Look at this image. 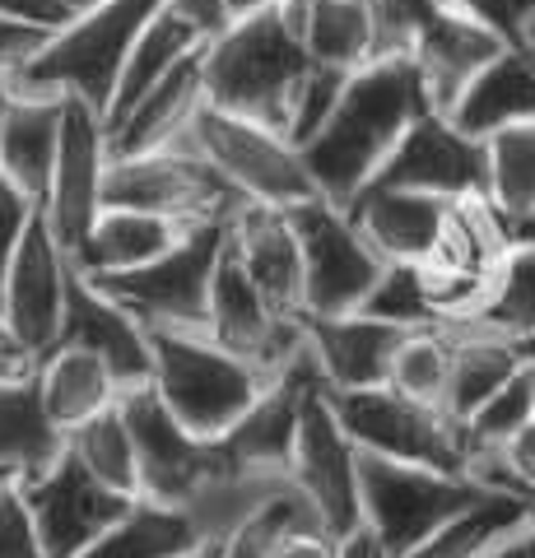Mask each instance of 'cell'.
<instances>
[{
  "instance_id": "6da1fadb",
  "label": "cell",
  "mask_w": 535,
  "mask_h": 558,
  "mask_svg": "<svg viewBox=\"0 0 535 558\" xmlns=\"http://www.w3.org/2000/svg\"><path fill=\"white\" fill-rule=\"evenodd\" d=\"M424 112L434 108H428L424 80L410 57H377L368 65H358L344 80L331 117L299 149L321 201L350 205L373 182V172L396 149V140L410 131V121Z\"/></svg>"
},
{
  "instance_id": "7a4b0ae2",
  "label": "cell",
  "mask_w": 535,
  "mask_h": 558,
  "mask_svg": "<svg viewBox=\"0 0 535 558\" xmlns=\"http://www.w3.org/2000/svg\"><path fill=\"white\" fill-rule=\"evenodd\" d=\"M307 51L299 33V0L280 10H256L229 20L200 47V89L219 112L247 117L266 131L289 126L293 94L307 75Z\"/></svg>"
},
{
  "instance_id": "3957f363",
  "label": "cell",
  "mask_w": 535,
  "mask_h": 558,
  "mask_svg": "<svg viewBox=\"0 0 535 558\" xmlns=\"http://www.w3.org/2000/svg\"><path fill=\"white\" fill-rule=\"evenodd\" d=\"M159 10L163 0H98V5L71 14L38 57L10 80V89L38 98H80L102 117L135 33Z\"/></svg>"
},
{
  "instance_id": "277c9868",
  "label": "cell",
  "mask_w": 535,
  "mask_h": 558,
  "mask_svg": "<svg viewBox=\"0 0 535 558\" xmlns=\"http://www.w3.org/2000/svg\"><path fill=\"white\" fill-rule=\"evenodd\" d=\"M149 359L154 396L196 438L229 433L270 381L252 363L219 349L205 330H149Z\"/></svg>"
},
{
  "instance_id": "5b68a950",
  "label": "cell",
  "mask_w": 535,
  "mask_h": 558,
  "mask_svg": "<svg viewBox=\"0 0 535 558\" xmlns=\"http://www.w3.org/2000/svg\"><path fill=\"white\" fill-rule=\"evenodd\" d=\"M485 494H494V488L471 475H442L428 465H405L358 451V526L373 531L387 558L410 554L424 535H434L457 512L475 508Z\"/></svg>"
},
{
  "instance_id": "8992f818",
  "label": "cell",
  "mask_w": 535,
  "mask_h": 558,
  "mask_svg": "<svg viewBox=\"0 0 535 558\" xmlns=\"http://www.w3.org/2000/svg\"><path fill=\"white\" fill-rule=\"evenodd\" d=\"M178 145L200 154V159L252 205L293 209V205L321 196L313 172L303 168V154L293 149L280 131H266L247 117L219 112L210 102L196 108L192 126H186Z\"/></svg>"
},
{
  "instance_id": "52a82bcc",
  "label": "cell",
  "mask_w": 535,
  "mask_h": 558,
  "mask_svg": "<svg viewBox=\"0 0 535 558\" xmlns=\"http://www.w3.org/2000/svg\"><path fill=\"white\" fill-rule=\"evenodd\" d=\"M229 238V223H192L163 256L126 275H84L112 303H122L145 330H205L215 260Z\"/></svg>"
},
{
  "instance_id": "ba28073f",
  "label": "cell",
  "mask_w": 535,
  "mask_h": 558,
  "mask_svg": "<svg viewBox=\"0 0 535 558\" xmlns=\"http://www.w3.org/2000/svg\"><path fill=\"white\" fill-rule=\"evenodd\" d=\"M326 405L340 418L344 438L358 451L387 461H405V465H428L442 475H471L465 470V442H461V424H452L442 410L420 405L391 387H358V391H336L321 387Z\"/></svg>"
},
{
  "instance_id": "9c48e42d",
  "label": "cell",
  "mask_w": 535,
  "mask_h": 558,
  "mask_svg": "<svg viewBox=\"0 0 535 558\" xmlns=\"http://www.w3.org/2000/svg\"><path fill=\"white\" fill-rule=\"evenodd\" d=\"M102 205L145 209L172 223H233L252 201L219 178V172L186 145L135 154V159H108L102 172Z\"/></svg>"
},
{
  "instance_id": "30bf717a",
  "label": "cell",
  "mask_w": 535,
  "mask_h": 558,
  "mask_svg": "<svg viewBox=\"0 0 535 558\" xmlns=\"http://www.w3.org/2000/svg\"><path fill=\"white\" fill-rule=\"evenodd\" d=\"M284 219L303 256V317L358 312V303L368 299V289L377 284L387 260L368 247L364 233L354 229L340 205L321 196L284 209Z\"/></svg>"
},
{
  "instance_id": "8fae6325",
  "label": "cell",
  "mask_w": 535,
  "mask_h": 558,
  "mask_svg": "<svg viewBox=\"0 0 535 558\" xmlns=\"http://www.w3.org/2000/svg\"><path fill=\"white\" fill-rule=\"evenodd\" d=\"M368 186L420 191V196H438V201H485L489 196L485 140L461 135L442 112H424L396 140V149L373 172Z\"/></svg>"
},
{
  "instance_id": "7c38bea8",
  "label": "cell",
  "mask_w": 535,
  "mask_h": 558,
  "mask_svg": "<svg viewBox=\"0 0 535 558\" xmlns=\"http://www.w3.org/2000/svg\"><path fill=\"white\" fill-rule=\"evenodd\" d=\"M102 172H108V131L102 117L80 98H61V140L57 163L42 196V219L65 256L80 252L84 233L94 229L102 209Z\"/></svg>"
},
{
  "instance_id": "4fadbf2b",
  "label": "cell",
  "mask_w": 535,
  "mask_h": 558,
  "mask_svg": "<svg viewBox=\"0 0 535 558\" xmlns=\"http://www.w3.org/2000/svg\"><path fill=\"white\" fill-rule=\"evenodd\" d=\"M289 484L313 502V512L326 521L331 535L358 531V447L344 438L340 418L326 405L321 381L307 387L293 433Z\"/></svg>"
},
{
  "instance_id": "5bb4252c",
  "label": "cell",
  "mask_w": 535,
  "mask_h": 558,
  "mask_svg": "<svg viewBox=\"0 0 535 558\" xmlns=\"http://www.w3.org/2000/svg\"><path fill=\"white\" fill-rule=\"evenodd\" d=\"M205 336L219 349H229L243 363H252L256 373H284L289 359L303 349V322H284L275 312L256 284L243 275L238 256L223 238V252L215 260V279H210V307H205Z\"/></svg>"
},
{
  "instance_id": "9a60e30c",
  "label": "cell",
  "mask_w": 535,
  "mask_h": 558,
  "mask_svg": "<svg viewBox=\"0 0 535 558\" xmlns=\"http://www.w3.org/2000/svg\"><path fill=\"white\" fill-rule=\"evenodd\" d=\"M65 279H71V256L57 247L42 209H33L28 229L5 270V284H0V322H5L10 340L20 344V354L28 363H38L57 344Z\"/></svg>"
},
{
  "instance_id": "2e32d148",
  "label": "cell",
  "mask_w": 535,
  "mask_h": 558,
  "mask_svg": "<svg viewBox=\"0 0 535 558\" xmlns=\"http://www.w3.org/2000/svg\"><path fill=\"white\" fill-rule=\"evenodd\" d=\"M14 484H20V494L33 512V526H38L47 558H80L135 502L126 494H112L108 484H98L71 451H61L42 475L14 480Z\"/></svg>"
},
{
  "instance_id": "e0dca14e",
  "label": "cell",
  "mask_w": 535,
  "mask_h": 558,
  "mask_svg": "<svg viewBox=\"0 0 535 558\" xmlns=\"http://www.w3.org/2000/svg\"><path fill=\"white\" fill-rule=\"evenodd\" d=\"M51 349H84L108 363V373L122 381V391L149 387L154 359H149V330L131 317L122 303H112L98 284H89L75 266L65 279V307H61V330Z\"/></svg>"
},
{
  "instance_id": "ac0fdd59",
  "label": "cell",
  "mask_w": 535,
  "mask_h": 558,
  "mask_svg": "<svg viewBox=\"0 0 535 558\" xmlns=\"http://www.w3.org/2000/svg\"><path fill=\"white\" fill-rule=\"evenodd\" d=\"M321 373L307 344L289 359L284 373H275L266 381V391L252 400L247 414L238 418L229 433H219L223 451L252 470V475H284L289 480V457H293V433H299V410H303V396L307 387H317Z\"/></svg>"
},
{
  "instance_id": "d6986e66",
  "label": "cell",
  "mask_w": 535,
  "mask_h": 558,
  "mask_svg": "<svg viewBox=\"0 0 535 558\" xmlns=\"http://www.w3.org/2000/svg\"><path fill=\"white\" fill-rule=\"evenodd\" d=\"M410 330L344 312V317H303V344L313 354L321 387L358 391V387H387L391 359Z\"/></svg>"
},
{
  "instance_id": "ffe728a7",
  "label": "cell",
  "mask_w": 535,
  "mask_h": 558,
  "mask_svg": "<svg viewBox=\"0 0 535 558\" xmlns=\"http://www.w3.org/2000/svg\"><path fill=\"white\" fill-rule=\"evenodd\" d=\"M229 247L238 256L243 275L256 284V293L280 312L284 322H303V256L284 209L247 205L229 223Z\"/></svg>"
},
{
  "instance_id": "44dd1931",
  "label": "cell",
  "mask_w": 535,
  "mask_h": 558,
  "mask_svg": "<svg viewBox=\"0 0 535 558\" xmlns=\"http://www.w3.org/2000/svg\"><path fill=\"white\" fill-rule=\"evenodd\" d=\"M200 47L192 51V57H182L178 65H172L149 94L135 98L122 117L102 126V131H108V159H135V154L172 149L186 135L196 108L205 102V89H200Z\"/></svg>"
},
{
  "instance_id": "7402d4cb",
  "label": "cell",
  "mask_w": 535,
  "mask_h": 558,
  "mask_svg": "<svg viewBox=\"0 0 535 558\" xmlns=\"http://www.w3.org/2000/svg\"><path fill=\"white\" fill-rule=\"evenodd\" d=\"M350 223L364 242L391 266V260H405V266H424L434 256V242L442 233V219L452 201L438 196H420V191H382V186H364L350 205H340Z\"/></svg>"
},
{
  "instance_id": "603a6c76",
  "label": "cell",
  "mask_w": 535,
  "mask_h": 558,
  "mask_svg": "<svg viewBox=\"0 0 535 558\" xmlns=\"http://www.w3.org/2000/svg\"><path fill=\"white\" fill-rule=\"evenodd\" d=\"M447 121L471 140H489L494 131L535 121V51L531 47H503L461 89Z\"/></svg>"
},
{
  "instance_id": "cb8c5ba5",
  "label": "cell",
  "mask_w": 535,
  "mask_h": 558,
  "mask_svg": "<svg viewBox=\"0 0 535 558\" xmlns=\"http://www.w3.org/2000/svg\"><path fill=\"white\" fill-rule=\"evenodd\" d=\"M65 451V433L51 424L38 396L33 363L0 377V475L33 480Z\"/></svg>"
},
{
  "instance_id": "d4e9b609",
  "label": "cell",
  "mask_w": 535,
  "mask_h": 558,
  "mask_svg": "<svg viewBox=\"0 0 535 558\" xmlns=\"http://www.w3.org/2000/svg\"><path fill=\"white\" fill-rule=\"evenodd\" d=\"M61 140V98L14 94L5 121H0V178L24 191L33 205H42L51 163Z\"/></svg>"
},
{
  "instance_id": "484cf974",
  "label": "cell",
  "mask_w": 535,
  "mask_h": 558,
  "mask_svg": "<svg viewBox=\"0 0 535 558\" xmlns=\"http://www.w3.org/2000/svg\"><path fill=\"white\" fill-rule=\"evenodd\" d=\"M186 233V223H172L159 215H145V209H112L102 205L94 229L84 233L80 252L71 256V266L80 275H126L149 266L154 256H163L172 242Z\"/></svg>"
},
{
  "instance_id": "4316f807",
  "label": "cell",
  "mask_w": 535,
  "mask_h": 558,
  "mask_svg": "<svg viewBox=\"0 0 535 558\" xmlns=\"http://www.w3.org/2000/svg\"><path fill=\"white\" fill-rule=\"evenodd\" d=\"M33 377H38V396H42L47 418L61 433L89 424L94 414L112 410L117 400H122V381L108 373V363L84 354V349H47V354L33 363Z\"/></svg>"
},
{
  "instance_id": "83f0119b",
  "label": "cell",
  "mask_w": 535,
  "mask_h": 558,
  "mask_svg": "<svg viewBox=\"0 0 535 558\" xmlns=\"http://www.w3.org/2000/svg\"><path fill=\"white\" fill-rule=\"evenodd\" d=\"M531 349H535V340H503V336H489V330L461 326L442 414L452 418V424H465V418L485 405V400L503 387L508 377L522 373V363L531 359Z\"/></svg>"
},
{
  "instance_id": "f1b7e54d",
  "label": "cell",
  "mask_w": 535,
  "mask_h": 558,
  "mask_svg": "<svg viewBox=\"0 0 535 558\" xmlns=\"http://www.w3.org/2000/svg\"><path fill=\"white\" fill-rule=\"evenodd\" d=\"M205 539L210 535H205V526L192 512L135 498L80 558H182L196 545H205Z\"/></svg>"
},
{
  "instance_id": "f546056e",
  "label": "cell",
  "mask_w": 535,
  "mask_h": 558,
  "mask_svg": "<svg viewBox=\"0 0 535 558\" xmlns=\"http://www.w3.org/2000/svg\"><path fill=\"white\" fill-rule=\"evenodd\" d=\"M465 326L503 340H535V247H503Z\"/></svg>"
},
{
  "instance_id": "4dcf8cb0",
  "label": "cell",
  "mask_w": 535,
  "mask_h": 558,
  "mask_svg": "<svg viewBox=\"0 0 535 558\" xmlns=\"http://www.w3.org/2000/svg\"><path fill=\"white\" fill-rule=\"evenodd\" d=\"M200 43H205L200 33L186 24L182 14H172V10L163 5L141 33H135V43H131V51H126V65H122V75H117L112 102H108V112H102V126L122 117L141 94H149L154 84H159L182 57H192Z\"/></svg>"
},
{
  "instance_id": "1f68e13d",
  "label": "cell",
  "mask_w": 535,
  "mask_h": 558,
  "mask_svg": "<svg viewBox=\"0 0 535 558\" xmlns=\"http://www.w3.org/2000/svg\"><path fill=\"white\" fill-rule=\"evenodd\" d=\"M299 33L313 65L354 75L373 61L368 0H299Z\"/></svg>"
},
{
  "instance_id": "d6a6232c",
  "label": "cell",
  "mask_w": 535,
  "mask_h": 558,
  "mask_svg": "<svg viewBox=\"0 0 535 558\" xmlns=\"http://www.w3.org/2000/svg\"><path fill=\"white\" fill-rule=\"evenodd\" d=\"M522 521H526L522 502L494 488V494H485L475 508H465L452 521H442L434 535H424L420 545H414L410 554H401V558H485L498 539H503L508 531H516Z\"/></svg>"
},
{
  "instance_id": "836d02e7",
  "label": "cell",
  "mask_w": 535,
  "mask_h": 558,
  "mask_svg": "<svg viewBox=\"0 0 535 558\" xmlns=\"http://www.w3.org/2000/svg\"><path fill=\"white\" fill-rule=\"evenodd\" d=\"M65 451L89 470L98 484H108L112 494H126V498H141V475H135V442H131V428L122 410H102L94 414L89 424H80L65 433Z\"/></svg>"
},
{
  "instance_id": "e575fe53",
  "label": "cell",
  "mask_w": 535,
  "mask_h": 558,
  "mask_svg": "<svg viewBox=\"0 0 535 558\" xmlns=\"http://www.w3.org/2000/svg\"><path fill=\"white\" fill-rule=\"evenodd\" d=\"M465 326V322H461ZM461 326H438V330H410L391 359V377L387 387L401 391L420 405L442 410L447 400V381H452V359H457V336Z\"/></svg>"
},
{
  "instance_id": "d590c367",
  "label": "cell",
  "mask_w": 535,
  "mask_h": 558,
  "mask_svg": "<svg viewBox=\"0 0 535 558\" xmlns=\"http://www.w3.org/2000/svg\"><path fill=\"white\" fill-rule=\"evenodd\" d=\"M485 159H489L485 205L494 209V219H512L531 209L535 205V121L494 131L485 140Z\"/></svg>"
},
{
  "instance_id": "8d00e7d4",
  "label": "cell",
  "mask_w": 535,
  "mask_h": 558,
  "mask_svg": "<svg viewBox=\"0 0 535 558\" xmlns=\"http://www.w3.org/2000/svg\"><path fill=\"white\" fill-rule=\"evenodd\" d=\"M364 317H377V322H391L401 330H438L447 326L442 312L434 307L424 289V270L420 266H405V260H391L377 275V284L368 289V299L358 303Z\"/></svg>"
},
{
  "instance_id": "74e56055",
  "label": "cell",
  "mask_w": 535,
  "mask_h": 558,
  "mask_svg": "<svg viewBox=\"0 0 535 558\" xmlns=\"http://www.w3.org/2000/svg\"><path fill=\"white\" fill-rule=\"evenodd\" d=\"M522 368H526V363H522ZM526 424H531V391H526V373H516L461 424L465 470H471L475 457H489V451H498L516 428H526Z\"/></svg>"
},
{
  "instance_id": "f35d334b",
  "label": "cell",
  "mask_w": 535,
  "mask_h": 558,
  "mask_svg": "<svg viewBox=\"0 0 535 558\" xmlns=\"http://www.w3.org/2000/svg\"><path fill=\"white\" fill-rule=\"evenodd\" d=\"M471 480H479L485 488H498V494H508V488H535V418L526 428H516L498 451L475 457Z\"/></svg>"
},
{
  "instance_id": "ab89813d",
  "label": "cell",
  "mask_w": 535,
  "mask_h": 558,
  "mask_svg": "<svg viewBox=\"0 0 535 558\" xmlns=\"http://www.w3.org/2000/svg\"><path fill=\"white\" fill-rule=\"evenodd\" d=\"M0 558H47L33 512L14 480H0Z\"/></svg>"
},
{
  "instance_id": "60d3db41",
  "label": "cell",
  "mask_w": 535,
  "mask_h": 558,
  "mask_svg": "<svg viewBox=\"0 0 535 558\" xmlns=\"http://www.w3.org/2000/svg\"><path fill=\"white\" fill-rule=\"evenodd\" d=\"M51 33H57V28L24 24V20H5V14H0V75H5V80L20 75V70L47 47Z\"/></svg>"
},
{
  "instance_id": "b9f144b4",
  "label": "cell",
  "mask_w": 535,
  "mask_h": 558,
  "mask_svg": "<svg viewBox=\"0 0 535 558\" xmlns=\"http://www.w3.org/2000/svg\"><path fill=\"white\" fill-rule=\"evenodd\" d=\"M33 209H38V205H33L24 191H14L5 178H0V284H5V270H10L14 247H20V238L28 229Z\"/></svg>"
},
{
  "instance_id": "7bdbcfd3",
  "label": "cell",
  "mask_w": 535,
  "mask_h": 558,
  "mask_svg": "<svg viewBox=\"0 0 535 558\" xmlns=\"http://www.w3.org/2000/svg\"><path fill=\"white\" fill-rule=\"evenodd\" d=\"M471 14H479L489 28H498L512 47H526V0H457Z\"/></svg>"
},
{
  "instance_id": "ee69618b",
  "label": "cell",
  "mask_w": 535,
  "mask_h": 558,
  "mask_svg": "<svg viewBox=\"0 0 535 558\" xmlns=\"http://www.w3.org/2000/svg\"><path fill=\"white\" fill-rule=\"evenodd\" d=\"M172 14H182L200 38H215L219 28H229V0H163Z\"/></svg>"
},
{
  "instance_id": "f6af8a7d",
  "label": "cell",
  "mask_w": 535,
  "mask_h": 558,
  "mask_svg": "<svg viewBox=\"0 0 535 558\" xmlns=\"http://www.w3.org/2000/svg\"><path fill=\"white\" fill-rule=\"evenodd\" d=\"M336 558H387V549L377 545L368 526H358V531H350V535H340Z\"/></svg>"
},
{
  "instance_id": "bcb514c9",
  "label": "cell",
  "mask_w": 535,
  "mask_h": 558,
  "mask_svg": "<svg viewBox=\"0 0 535 558\" xmlns=\"http://www.w3.org/2000/svg\"><path fill=\"white\" fill-rule=\"evenodd\" d=\"M498 229H503L508 247H535V205L522 209V215H512V219H498Z\"/></svg>"
},
{
  "instance_id": "7dc6e473",
  "label": "cell",
  "mask_w": 535,
  "mask_h": 558,
  "mask_svg": "<svg viewBox=\"0 0 535 558\" xmlns=\"http://www.w3.org/2000/svg\"><path fill=\"white\" fill-rule=\"evenodd\" d=\"M289 0H229V20H243V14H256V10H280Z\"/></svg>"
},
{
  "instance_id": "c3c4849f",
  "label": "cell",
  "mask_w": 535,
  "mask_h": 558,
  "mask_svg": "<svg viewBox=\"0 0 535 558\" xmlns=\"http://www.w3.org/2000/svg\"><path fill=\"white\" fill-rule=\"evenodd\" d=\"M508 494L522 502V517H526V531L535 535V488H508Z\"/></svg>"
},
{
  "instance_id": "681fc988",
  "label": "cell",
  "mask_w": 535,
  "mask_h": 558,
  "mask_svg": "<svg viewBox=\"0 0 535 558\" xmlns=\"http://www.w3.org/2000/svg\"><path fill=\"white\" fill-rule=\"evenodd\" d=\"M0 363H28L24 354H20V344L10 340V330H5V322H0Z\"/></svg>"
},
{
  "instance_id": "f907efd6",
  "label": "cell",
  "mask_w": 535,
  "mask_h": 558,
  "mask_svg": "<svg viewBox=\"0 0 535 558\" xmlns=\"http://www.w3.org/2000/svg\"><path fill=\"white\" fill-rule=\"evenodd\" d=\"M229 539V535H223ZM223 539H205V545H196L192 554H182V558H223Z\"/></svg>"
},
{
  "instance_id": "816d5d0a",
  "label": "cell",
  "mask_w": 535,
  "mask_h": 558,
  "mask_svg": "<svg viewBox=\"0 0 535 558\" xmlns=\"http://www.w3.org/2000/svg\"><path fill=\"white\" fill-rule=\"evenodd\" d=\"M526 391H531V418H535V349H531V359H526Z\"/></svg>"
},
{
  "instance_id": "f5cc1de1",
  "label": "cell",
  "mask_w": 535,
  "mask_h": 558,
  "mask_svg": "<svg viewBox=\"0 0 535 558\" xmlns=\"http://www.w3.org/2000/svg\"><path fill=\"white\" fill-rule=\"evenodd\" d=\"M10 102H14V89H10V80L0 75V121H5V112H10Z\"/></svg>"
},
{
  "instance_id": "db71d44e",
  "label": "cell",
  "mask_w": 535,
  "mask_h": 558,
  "mask_svg": "<svg viewBox=\"0 0 535 558\" xmlns=\"http://www.w3.org/2000/svg\"><path fill=\"white\" fill-rule=\"evenodd\" d=\"M61 5H65V10H71V14H80V10H89V5H98V0H61Z\"/></svg>"
},
{
  "instance_id": "11a10c76",
  "label": "cell",
  "mask_w": 535,
  "mask_h": 558,
  "mask_svg": "<svg viewBox=\"0 0 535 558\" xmlns=\"http://www.w3.org/2000/svg\"><path fill=\"white\" fill-rule=\"evenodd\" d=\"M526 10H531L526 14V38H531V33H535V0H526Z\"/></svg>"
},
{
  "instance_id": "9f6ffc18",
  "label": "cell",
  "mask_w": 535,
  "mask_h": 558,
  "mask_svg": "<svg viewBox=\"0 0 535 558\" xmlns=\"http://www.w3.org/2000/svg\"><path fill=\"white\" fill-rule=\"evenodd\" d=\"M14 368H20V363H0V377H5V373H14Z\"/></svg>"
},
{
  "instance_id": "6f0895ef",
  "label": "cell",
  "mask_w": 535,
  "mask_h": 558,
  "mask_svg": "<svg viewBox=\"0 0 535 558\" xmlns=\"http://www.w3.org/2000/svg\"><path fill=\"white\" fill-rule=\"evenodd\" d=\"M526 47H531V51H535V38H531V43H526Z\"/></svg>"
},
{
  "instance_id": "680465c9",
  "label": "cell",
  "mask_w": 535,
  "mask_h": 558,
  "mask_svg": "<svg viewBox=\"0 0 535 558\" xmlns=\"http://www.w3.org/2000/svg\"><path fill=\"white\" fill-rule=\"evenodd\" d=\"M531 38H535V33H531ZM531 38H526V43H531Z\"/></svg>"
},
{
  "instance_id": "91938a15",
  "label": "cell",
  "mask_w": 535,
  "mask_h": 558,
  "mask_svg": "<svg viewBox=\"0 0 535 558\" xmlns=\"http://www.w3.org/2000/svg\"><path fill=\"white\" fill-rule=\"evenodd\" d=\"M0 480H10V475H0Z\"/></svg>"
}]
</instances>
